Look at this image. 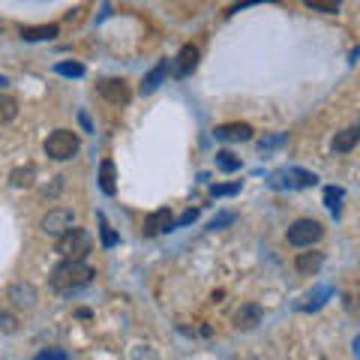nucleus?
I'll list each match as a JSON object with an SVG mask.
<instances>
[{"label":"nucleus","mask_w":360,"mask_h":360,"mask_svg":"<svg viewBox=\"0 0 360 360\" xmlns=\"http://www.w3.org/2000/svg\"><path fill=\"white\" fill-rule=\"evenodd\" d=\"M36 171H33V165H24V168H15L12 174H9V180H12V186H18V189H27V186H33L36 183Z\"/></svg>","instance_id":"19"},{"label":"nucleus","mask_w":360,"mask_h":360,"mask_svg":"<svg viewBox=\"0 0 360 360\" xmlns=\"http://www.w3.org/2000/svg\"><path fill=\"white\" fill-rule=\"evenodd\" d=\"M333 294V288L330 285H321V288H315V291L306 297V303H300V309L303 312H312V309H321L324 306V300H327V297Z\"/></svg>","instance_id":"17"},{"label":"nucleus","mask_w":360,"mask_h":360,"mask_svg":"<svg viewBox=\"0 0 360 360\" xmlns=\"http://www.w3.org/2000/svg\"><path fill=\"white\" fill-rule=\"evenodd\" d=\"M174 228V216H171V210H153L147 219H144V234L147 237H153V234H162V231H171Z\"/></svg>","instance_id":"8"},{"label":"nucleus","mask_w":360,"mask_h":360,"mask_svg":"<svg viewBox=\"0 0 360 360\" xmlns=\"http://www.w3.org/2000/svg\"><path fill=\"white\" fill-rule=\"evenodd\" d=\"M234 324H237L240 330H252L255 324H261V306H258V303H246V306H240L237 315H234Z\"/></svg>","instance_id":"13"},{"label":"nucleus","mask_w":360,"mask_h":360,"mask_svg":"<svg viewBox=\"0 0 360 360\" xmlns=\"http://www.w3.org/2000/svg\"><path fill=\"white\" fill-rule=\"evenodd\" d=\"M93 267H87L84 261H60L51 273V288L57 294H72L78 288H84L93 279Z\"/></svg>","instance_id":"1"},{"label":"nucleus","mask_w":360,"mask_h":360,"mask_svg":"<svg viewBox=\"0 0 360 360\" xmlns=\"http://www.w3.org/2000/svg\"><path fill=\"white\" fill-rule=\"evenodd\" d=\"M165 75H168V60H162V63H156L147 75H144V81H141V93H153L162 81H165Z\"/></svg>","instance_id":"14"},{"label":"nucleus","mask_w":360,"mask_h":360,"mask_svg":"<svg viewBox=\"0 0 360 360\" xmlns=\"http://www.w3.org/2000/svg\"><path fill=\"white\" fill-rule=\"evenodd\" d=\"M3 84H6V78H3V75H0V87H3Z\"/></svg>","instance_id":"32"},{"label":"nucleus","mask_w":360,"mask_h":360,"mask_svg":"<svg viewBox=\"0 0 360 360\" xmlns=\"http://www.w3.org/2000/svg\"><path fill=\"white\" fill-rule=\"evenodd\" d=\"M57 36V24H39V27H21V39L36 42V39H54Z\"/></svg>","instance_id":"16"},{"label":"nucleus","mask_w":360,"mask_h":360,"mask_svg":"<svg viewBox=\"0 0 360 360\" xmlns=\"http://www.w3.org/2000/svg\"><path fill=\"white\" fill-rule=\"evenodd\" d=\"M78 147H81V141L72 129H54L48 138H45V156H51L57 162L72 159L78 153Z\"/></svg>","instance_id":"3"},{"label":"nucleus","mask_w":360,"mask_h":360,"mask_svg":"<svg viewBox=\"0 0 360 360\" xmlns=\"http://www.w3.org/2000/svg\"><path fill=\"white\" fill-rule=\"evenodd\" d=\"M321 264H324L321 252H300V255L294 258V267H297V273L300 276H315L321 270Z\"/></svg>","instance_id":"12"},{"label":"nucleus","mask_w":360,"mask_h":360,"mask_svg":"<svg viewBox=\"0 0 360 360\" xmlns=\"http://www.w3.org/2000/svg\"><path fill=\"white\" fill-rule=\"evenodd\" d=\"M318 237H321V225L315 219H297L288 228V243L291 246H312Z\"/></svg>","instance_id":"6"},{"label":"nucleus","mask_w":360,"mask_h":360,"mask_svg":"<svg viewBox=\"0 0 360 360\" xmlns=\"http://www.w3.org/2000/svg\"><path fill=\"white\" fill-rule=\"evenodd\" d=\"M6 297L12 300L15 306H21V309H33L36 306V288L30 282H15V285H9V291Z\"/></svg>","instance_id":"10"},{"label":"nucleus","mask_w":360,"mask_h":360,"mask_svg":"<svg viewBox=\"0 0 360 360\" xmlns=\"http://www.w3.org/2000/svg\"><path fill=\"white\" fill-rule=\"evenodd\" d=\"M114 180H117V177H114V162H111V159H105L102 165H99V186H102V192H105V195H114V189H117V186H114Z\"/></svg>","instance_id":"18"},{"label":"nucleus","mask_w":360,"mask_h":360,"mask_svg":"<svg viewBox=\"0 0 360 360\" xmlns=\"http://www.w3.org/2000/svg\"><path fill=\"white\" fill-rule=\"evenodd\" d=\"M234 192H240V180H234V183H219V186H213L210 189V195H234Z\"/></svg>","instance_id":"28"},{"label":"nucleus","mask_w":360,"mask_h":360,"mask_svg":"<svg viewBox=\"0 0 360 360\" xmlns=\"http://www.w3.org/2000/svg\"><path fill=\"white\" fill-rule=\"evenodd\" d=\"M234 219H237V216H234L231 210H228V213H219V216H213V219H210V225H207V228H210V231H216V228H225V225H231Z\"/></svg>","instance_id":"27"},{"label":"nucleus","mask_w":360,"mask_h":360,"mask_svg":"<svg viewBox=\"0 0 360 360\" xmlns=\"http://www.w3.org/2000/svg\"><path fill=\"white\" fill-rule=\"evenodd\" d=\"M312 9V12H324V15H333V12H339V3H333V0H309L306 3Z\"/></svg>","instance_id":"24"},{"label":"nucleus","mask_w":360,"mask_h":360,"mask_svg":"<svg viewBox=\"0 0 360 360\" xmlns=\"http://www.w3.org/2000/svg\"><path fill=\"white\" fill-rule=\"evenodd\" d=\"M72 222H75V216H72V210H66V207H54V210H48L42 216V231L48 234V237H63Z\"/></svg>","instance_id":"5"},{"label":"nucleus","mask_w":360,"mask_h":360,"mask_svg":"<svg viewBox=\"0 0 360 360\" xmlns=\"http://www.w3.org/2000/svg\"><path fill=\"white\" fill-rule=\"evenodd\" d=\"M216 168H219V171H228V174H231V171L240 168V159L234 156V153H228V150H219V153H216Z\"/></svg>","instance_id":"20"},{"label":"nucleus","mask_w":360,"mask_h":360,"mask_svg":"<svg viewBox=\"0 0 360 360\" xmlns=\"http://www.w3.org/2000/svg\"><path fill=\"white\" fill-rule=\"evenodd\" d=\"M33 360H69V354L63 348H48V351H39Z\"/></svg>","instance_id":"29"},{"label":"nucleus","mask_w":360,"mask_h":360,"mask_svg":"<svg viewBox=\"0 0 360 360\" xmlns=\"http://www.w3.org/2000/svg\"><path fill=\"white\" fill-rule=\"evenodd\" d=\"M54 72H57V75H66V78H81L84 75V66H81V63H57Z\"/></svg>","instance_id":"22"},{"label":"nucleus","mask_w":360,"mask_h":360,"mask_svg":"<svg viewBox=\"0 0 360 360\" xmlns=\"http://www.w3.org/2000/svg\"><path fill=\"white\" fill-rule=\"evenodd\" d=\"M15 114H18V105H15V99H9V96H0V120H15Z\"/></svg>","instance_id":"23"},{"label":"nucleus","mask_w":360,"mask_h":360,"mask_svg":"<svg viewBox=\"0 0 360 360\" xmlns=\"http://www.w3.org/2000/svg\"><path fill=\"white\" fill-rule=\"evenodd\" d=\"M342 198H345V192H342L339 186H327V189H324V204H327L333 213H339V201H342Z\"/></svg>","instance_id":"21"},{"label":"nucleus","mask_w":360,"mask_h":360,"mask_svg":"<svg viewBox=\"0 0 360 360\" xmlns=\"http://www.w3.org/2000/svg\"><path fill=\"white\" fill-rule=\"evenodd\" d=\"M96 90H99V96L105 99V102H111V105H126L129 102V87H126V81L120 78H102V81H96Z\"/></svg>","instance_id":"7"},{"label":"nucleus","mask_w":360,"mask_h":360,"mask_svg":"<svg viewBox=\"0 0 360 360\" xmlns=\"http://www.w3.org/2000/svg\"><path fill=\"white\" fill-rule=\"evenodd\" d=\"M99 231H102V246H114V243H117V234L111 231V225H108L105 216H99Z\"/></svg>","instance_id":"26"},{"label":"nucleus","mask_w":360,"mask_h":360,"mask_svg":"<svg viewBox=\"0 0 360 360\" xmlns=\"http://www.w3.org/2000/svg\"><path fill=\"white\" fill-rule=\"evenodd\" d=\"M216 138L219 141H249L252 138V126L249 123H222L216 126Z\"/></svg>","instance_id":"11"},{"label":"nucleus","mask_w":360,"mask_h":360,"mask_svg":"<svg viewBox=\"0 0 360 360\" xmlns=\"http://www.w3.org/2000/svg\"><path fill=\"white\" fill-rule=\"evenodd\" d=\"M357 138H360V129H357V126H348V129L336 132V138H333V150H336V153H348V150H354Z\"/></svg>","instance_id":"15"},{"label":"nucleus","mask_w":360,"mask_h":360,"mask_svg":"<svg viewBox=\"0 0 360 360\" xmlns=\"http://www.w3.org/2000/svg\"><path fill=\"white\" fill-rule=\"evenodd\" d=\"M195 66H198V48H195V45H183V48L177 51L171 72H174L177 78H183V75H189V72H192Z\"/></svg>","instance_id":"9"},{"label":"nucleus","mask_w":360,"mask_h":360,"mask_svg":"<svg viewBox=\"0 0 360 360\" xmlns=\"http://www.w3.org/2000/svg\"><path fill=\"white\" fill-rule=\"evenodd\" d=\"M285 141H288V135H285V132L267 135V138H261V141H258V150H273V147H279V144H285Z\"/></svg>","instance_id":"25"},{"label":"nucleus","mask_w":360,"mask_h":360,"mask_svg":"<svg viewBox=\"0 0 360 360\" xmlns=\"http://www.w3.org/2000/svg\"><path fill=\"white\" fill-rule=\"evenodd\" d=\"M90 249H93V237H90V231L75 228V225H72L63 237H57V252L66 261H81Z\"/></svg>","instance_id":"2"},{"label":"nucleus","mask_w":360,"mask_h":360,"mask_svg":"<svg viewBox=\"0 0 360 360\" xmlns=\"http://www.w3.org/2000/svg\"><path fill=\"white\" fill-rule=\"evenodd\" d=\"M198 219V210H186L180 219H174V228H180V225H189V222H195Z\"/></svg>","instance_id":"31"},{"label":"nucleus","mask_w":360,"mask_h":360,"mask_svg":"<svg viewBox=\"0 0 360 360\" xmlns=\"http://www.w3.org/2000/svg\"><path fill=\"white\" fill-rule=\"evenodd\" d=\"M15 327H18L15 315H9V312H0V330H3V333H15Z\"/></svg>","instance_id":"30"},{"label":"nucleus","mask_w":360,"mask_h":360,"mask_svg":"<svg viewBox=\"0 0 360 360\" xmlns=\"http://www.w3.org/2000/svg\"><path fill=\"white\" fill-rule=\"evenodd\" d=\"M315 183H318V177L306 168H282L273 174V180H270L273 189H306V186H315Z\"/></svg>","instance_id":"4"}]
</instances>
